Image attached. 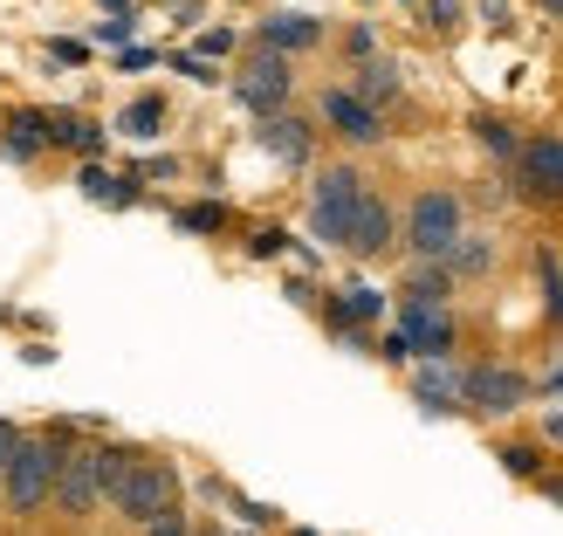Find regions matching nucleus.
<instances>
[{
  "instance_id": "obj_6",
  "label": "nucleus",
  "mask_w": 563,
  "mask_h": 536,
  "mask_svg": "<svg viewBox=\"0 0 563 536\" xmlns=\"http://www.w3.org/2000/svg\"><path fill=\"white\" fill-rule=\"evenodd\" d=\"M522 406H529V379L509 372V364H467V372H461V413L509 419Z\"/></svg>"
},
{
  "instance_id": "obj_1",
  "label": "nucleus",
  "mask_w": 563,
  "mask_h": 536,
  "mask_svg": "<svg viewBox=\"0 0 563 536\" xmlns=\"http://www.w3.org/2000/svg\"><path fill=\"white\" fill-rule=\"evenodd\" d=\"M97 468H103V502L124 523L145 529L152 516L179 510V474H173V461L137 455V447H97Z\"/></svg>"
},
{
  "instance_id": "obj_4",
  "label": "nucleus",
  "mask_w": 563,
  "mask_h": 536,
  "mask_svg": "<svg viewBox=\"0 0 563 536\" xmlns=\"http://www.w3.org/2000/svg\"><path fill=\"white\" fill-rule=\"evenodd\" d=\"M364 193H372V179L357 173V165H323L317 173V186H309V234H317L323 248H344V234H351V220H357V207H364Z\"/></svg>"
},
{
  "instance_id": "obj_3",
  "label": "nucleus",
  "mask_w": 563,
  "mask_h": 536,
  "mask_svg": "<svg viewBox=\"0 0 563 536\" xmlns=\"http://www.w3.org/2000/svg\"><path fill=\"white\" fill-rule=\"evenodd\" d=\"M63 434H21L14 461L0 468V495H8V516H35L48 489H55V461H63Z\"/></svg>"
},
{
  "instance_id": "obj_22",
  "label": "nucleus",
  "mask_w": 563,
  "mask_h": 536,
  "mask_svg": "<svg viewBox=\"0 0 563 536\" xmlns=\"http://www.w3.org/2000/svg\"><path fill=\"white\" fill-rule=\"evenodd\" d=\"M474 138H482V145H488L495 158H516V145H522V138H516V124H509V118H488V110L474 118Z\"/></svg>"
},
{
  "instance_id": "obj_21",
  "label": "nucleus",
  "mask_w": 563,
  "mask_h": 536,
  "mask_svg": "<svg viewBox=\"0 0 563 536\" xmlns=\"http://www.w3.org/2000/svg\"><path fill=\"white\" fill-rule=\"evenodd\" d=\"M158 124H165V97H131L124 118H118L124 138H158Z\"/></svg>"
},
{
  "instance_id": "obj_18",
  "label": "nucleus",
  "mask_w": 563,
  "mask_h": 536,
  "mask_svg": "<svg viewBox=\"0 0 563 536\" xmlns=\"http://www.w3.org/2000/svg\"><path fill=\"white\" fill-rule=\"evenodd\" d=\"M440 262H446V275H488V269H495V241H488V234H467V228H461V241L446 248Z\"/></svg>"
},
{
  "instance_id": "obj_34",
  "label": "nucleus",
  "mask_w": 563,
  "mask_h": 536,
  "mask_svg": "<svg viewBox=\"0 0 563 536\" xmlns=\"http://www.w3.org/2000/svg\"><path fill=\"white\" fill-rule=\"evenodd\" d=\"M537 8H543V14H563V0H537Z\"/></svg>"
},
{
  "instance_id": "obj_23",
  "label": "nucleus",
  "mask_w": 563,
  "mask_h": 536,
  "mask_svg": "<svg viewBox=\"0 0 563 536\" xmlns=\"http://www.w3.org/2000/svg\"><path fill=\"white\" fill-rule=\"evenodd\" d=\"M173 220H179L186 234H220V228H228V207H220V200H200V207H179Z\"/></svg>"
},
{
  "instance_id": "obj_19",
  "label": "nucleus",
  "mask_w": 563,
  "mask_h": 536,
  "mask_svg": "<svg viewBox=\"0 0 563 536\" xmlns=\"http://www.w3.org/2000/svg\"><path fill=\"white\" fill-rule=\"evenodd\" d=\"M76 186L90 193V200H103V207H137V179H118V173H103V165H82Z\"/></svg>"
},
{
  "instance_id": "obj_35",
  "label": "nucleus",
  "mask_w": 563,
  "mask_h": 536,
  "mask_svg": "<svg viewBox=\"0 0 563 536\" xmlns=\"http://www.w3.org/2000/svg\"><path fill=\"white\" fill-rule=\"evenodd\" d=\"M543 489H550V495H556V502H563V482H543Z\"/></svg>"
},
{
  "instance_id": "obj_25",
  "label": "nucleus",
  "mask_w": 563,
  "mask_h": 536,
  "mask_svg": "<svg viewBox=\"0 0 563 536\" xmlns=\"http://www.w3.org/2000/svg\"><path fill=\"white\" fill-rule=\"evenodd\" d=\"M501 468L522 474V482H537V474H543V455H537V447H501Z\"/></svg>"
},
{
  "instance_id": "obj_14",
  "label": "nucleus",
  "mask_w": 563,
  "mask_h": 536,
  "mask_svg": "<svg viewBox=\"0 0 563 536\" xmlns=\"http://www.w3.org/2000/svg\"><path fill=\"white\" fill-rule=\"evenodd\" d=\"M412 400L427 406V413H461V372L446 358H427L412 372Z\"/></svg>"
},
{
  "instance_id": "obj_20",
  "label": "nucleus",
  "mask_w": 563,
  "mask_h": 536,
  "mask_svg": "<svg viewBox=\"0 0 563 536\" xmlns=\"http://www.w3.org/2000/svg\"><path fill=\"white\" fill-rule=\"evenodd\" d=\"M446 289H454L446 262H419V269L406 275V303H446Z\"/></svg>"
},
{
  "instance_id": "obj_17",
  "label": "nucleus",
  "mask_w": 563,
  "mask_h": 536,
  "mask_svg": "<svg viewBox=\"0 0 563 536\" xmlns=\"http://www.w3.org/2000/svg\"><path fill=\"white\" fill-rule=\"evenodd\" d=\"M351 90H357L364 103H378V110H385V103H399V90H406V83H399V63H385V55H364Z\"/></svg>"
},
{
  "instance_id": "obj_8",
  "label": "nucleus",
  "mask_w": 563,
  "mask_h": 536,
  "mask_svg": "<svg viewBox=\"0 0 563 536\" xmlns=\"http://www.w3.org/2000/svg\"><path fill=\"white\" fill-rule=\"evenodd\" d=\"M317 118L336 131V138H344V145L351 152H372V145H385V110L378 103H364L357 90H351V83H336V90H323V103H317Z\"/></svg>"
},
{
  "instance_id": "obj_27",
  "label": "nucleus",
  "mask_w": 563,
  "mask_h": 536,
  "mask_svg": "<svg viewBox=\"0 0 563 536\" xmlns=\"http://www.w3.org/2000/svg\"><path fill=\"white\" fill-rule=\"evenodd\" d=\"M282 248H289V234H282V228H262L255 241H247V255H255V262H275Z\"/></svg>"
},
{
  "instance_id": "obj_13",
  "label": "nucleus",
  "mask_w": 563,
  "mask_h": 536,
  "mask_svg": "<svg viewBox=\"0 0 563 536\" xmlns=\"http://www.w3.org/2000/svg\"><path fill=\"white\" fill-rule=\"evenodd\" d=\"M262 152H275L282 165H309V152H317V138H309L302 118H289V110H275V118H262Z\"/></svg>"
},
{
  "instance_id": "obj_7",
  "label": "nucleus",
  "mask_w": 563,
  "mask_h": 536,
  "mask_svg": "<svg viewBox=\"0 0 563 536\" xmlns=\"http://www.w3.org/2000/svg\"><path fill=\"white\" fill-rule=\"evenodd\" d=\"M516 179H522V200H543L563 207V131H529L516 145Z\"/></svg>"
},
{
  "instance_id": "obj_24",
  "label": "nucleus",
  "mask_w": 563,
  "mask_h": 536,
  "mask_svg": "<svg viewBox=\"0 0 563 536\" xmlns=\"http://www.w3.org/2000/svg\"><path fill=\"white\" fill-rule=\"evenodd\" d=\"M537 282H543V309L563 324V269H556V255L550 248H537Z\"/></svg>"
},
{
  "instance_id": "obj_15",
  "label": "nucleus",
  "mask_w": 563,
  "mask_h": 536,
  "mask_svg": "<svg viewBox=\"0 0 563 536\" xmlns=\"http://www.w3.org/2000/svg\"><path fill=\"white\" fill-rule=\"evenodd\" d=\"M42 124H48V145H63V152H82V158L103 152V124L82 118V110H42Z\"/></svg>"
},
{
  "instance_id": "obj_33",
  "label": "nucleus",
  "mask_w": 563,
  "mask_h": 536,
  "mask_svg": "<svg viewBox=\"0 0 563 536\" xmlns=\"http://www.w3.org/2000/svg\"><path fill=\"white\" fill-rule=\"evenodd\" d=\"M97 8H110V14H131V8H137V0H97Z\"/></svg>"
},
{
  "instance_id": "obj_5",
  "label": "nucleus",
  "mask_w": 563,
  "mask_h": 536,
  "mask_svg": "<svg viewBox=\"0 0 563 536\" xmlns=\"http://www.w3.org/2000/svg\"><path fill=\"white\" fill-rule=\"evenodd\" d=\"M234 97H241L247 110H255V118H275V110H289V97H296L289 55L255 42V55H247V63H241V76H234Z\"/></svg>"
},
{
  "instance_id": "obj_2",
  "label": "nucleus",
  "mask_w": 563,
  "mask_h": 536,
  "mask_svg": "<svg viewBox=\"0 0 563 536\" xmlns=\"http://www.w3.org/2000/svg\"><path fill=\"white\" fill-rule=\"evenodd\" d=\"M461 228H467L461 193L454 186H427V193H412V207L399 220V241L412 248V262H440L446 248L461 241Z\"/></svg>"
},
{
  "instance_id": "obj_31",
  "label": "nucleus",
  "mask_w": 563,
  "mask_h": 536,
  "mask_svg": "<svg viewBox=\"0 0 563 536\" xmlns=\"http://www.w3.org/2000/svg\"><path fill=\"white\" fill-rule=\"evenodd\" d=\"M228 48H234L228 28H207V35H200V55H207V63H213V55H228Z\"/></svg>"
},
{
  "instance_id": "obj_11",
  "label": "nucleus",
  "mask_w": 563,
  "mask_h": 536,
  "mask_svg": "<svg viewBox=\"0 0 563 536\" xmlns=\"http://www.w3.org/2000/svg\"><path fill=\"white\" fill-rule=\"evenodd\" d=\"M344 248H351V255H364V262H372V255H385V248H399V214L385 207V193H378V186L364 193V207H357V220H351Z\"/></svg>"
},
{
  "instance_id": "obj_9",
  "label": "nucleus",
  "mask_w": 563,
  "mask_h": 536,
  "mask_svg": "<svg viewBox=\"0 0 563 536\" xmlns=\"http://www.w3.org/2000/svg\"><path fill=\"white\" fill-rule=\"evenodd\" d=\"M48 502H55L63 516H90V510H97V502H103V468H97V447H63Z\"/></svg>"
},
{
  "instance_id": "obj_29",
  "label": "nucleus",
  "mask_w": 563,
  "mask_h": 536,
  "mask_svg": "<svg viewBox=\"0 0 563 536\" xmlns=\"http://www.w3.org/2000/svg\"><path fill=\"white\" fill-rule=\"evenodd\" d=\"M97 42L124 48V42H131V14H110V21H97Z\"/></svg>"
},
{
  "instance_id": "obj_28",
  "label": "nucleus",
  "mask_w": 563,
  "mask_h": 536,
  "mask_svg": "<svg viewBox=\"0 0 563 536\" xmlns=\"http://www.w3.org/2000/svg\"><path fill=\"white\" fill-rule=\"evenodd\" d=\"M344 55H351V63H364V55H378V35H372V28H351V35H344Z\"/></svg>"
},
{
  "instance_id": "obj_16",
  "label": "nucleus",
  "mask_w": 563,
  "mask_h": 536,
  "mask_svg": "<svg viewBox=\"0 0 563 536\" xmlns=\"http://www.w3.org/2000/svg\"><path fill=\"white\" fill-rule=\"evenodd\" d=\"M0 152H8L14 165H35L48 152V124H42V110H14L8 118V138H0Z\"/></svg>"
},
{
  "instance_id": "obj_10",
  "label": "nucleus",
  "mask_w": 563,
  "mask_h": 536,
  "mask_svg": "<svg viewBox=\"0 0 563 536\" xmlns=\"http://www.w3.org/2000/svg\"><path fill=\"white\" fill-rule=\"evenodd\" d=\"M399 337L412 358H454V317H446V303H406Z\"/></svg>"
},
{
  "instance_id": "obj_12",
  "label": "nucleus",
  "mask_w": 563,
  "mask_h": 536,
  "mask_svg": "<svg viewBox=\"0 0 563 536\" xmlns=\"http://www.w3.org/2000/svg\"><path fill=\"white\" fill-rule=\"evenodd\" d=\"M323 35H330V28H323L317 14H268V21L255 28V42H262V48H282V55L323 48Z\"/></svg>"
},
{
  "instance_id": "obj_30",
  "label": "nucleus",
  "mask_w": 563,
  "mask_h": 536,
  "mask_svg": "<svg viewBox=\"0 0 563 536\" xmlns=\"http://www.w3.org/2000/svg\"><path fill=\"white\" fill-rule=\"evenodd\" d=\"M145 536H192V529H186V516H179V510H165V516H152V523H145Z\"/></svg>"
},
{
  "instance_id": "obj_26",
  "label": "nucleus",
  "mask_w": 563,
  "mask_h": 536,
  "mask_svg": "<svg viewBox=\"0 0 563 536\" xmlns=\"http://www.w3.org/2000/svg\"><path fill=\"white\" fill-rule=\"evenodd\" d=\"M427 28L454 35V28H461V0H427Z\"/></svg>"
},
{
  "instance_id": "obj_32",
  "label": "nucleus",
  "mask_w": 563,
  "mask_h": 536,
  "mask_svg": "<svg viewBox=\"0 0 563 536\" xmlns=\"http://www.w3.org/2000/svg\"><path fill=\"white\" fill-rule=\"evenodd\" d=\"M14 447H21V427H14V419H0V468L14 461Z\"/></svg>"
}]
</instances>
